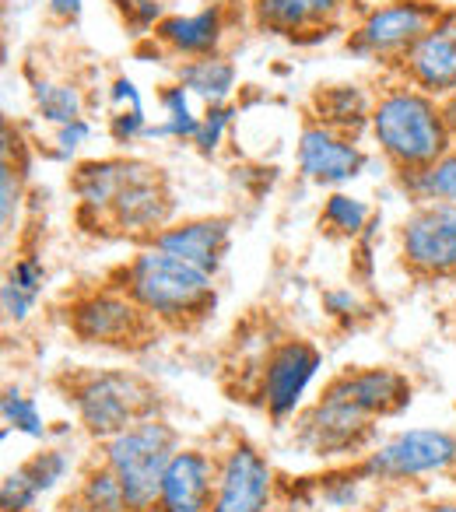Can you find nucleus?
<instances>
[{
  "label": "nucleus",
  "mask_w": 456,
  "mask_h": 512,
  "mask_svg": "<svg viewBox=\"0 0 456 512\" xmlns=\"http://www.w3.org/2000/svg\"><path fill=\"white\" fill-rule=\"evenodd\" d=\"M218 474H214L211 512H271L278 498V474L271 460L253 442L232 439L225 449L214 453Z\"/></svg>",
  "instance_id": "9"
},
{
  "label": "nucleus",
  "mask_w": 456,
  "mask_h": 512,
  "mask_svg": "<svg viewBox=\"0 0 456 512\" xmlns=\"http://www.w3.org/2000/svg\"><path fill=\"white\" fill-rule=\"evenodd\" d=\"M169 221H172V190L165 183V172L158 165L144 162V158H130L127 179H123L102 228L148 242Z\"/></svg>",
  "instance_id": "12"
},
{
  "label": "nucleus",
  "mask_w": 456,
  "mask_h": 512,
  "mask_svg": "<svg viewBox=\"0 0 456 512\" xmlns=\"http://www.w3.org/2000/svg\"><path fill=\"white\" fill-rule=\"evenodd\" d=\"M95 127L88 116H81V120L74 123H64V127L53 130V144H57V158H71L78 148H85L88 141H92Z\"/></svg>",
  "instance_id": "37"
},
{
  "label": "nucleus",
  "mask_w": 456,
  "mask_h": 512,
  "mask_svg": "<svg viewBox=\"0 0 456 512\" xmlns=\"http://www.w3.org/2000/svg\"><path fill=\"white\" fill-rule=\"evenodd\" d=\"M369 134L397 176L425 169L453 151L439 99L407 81H393L376 95Z\"/></svg>",
  "instance_id": "2"
},
{
  "label": "nucleus",
  "mask_w": 456,
  "mask_h": 512,
  "mask_svg": "<svg viewBox=\"0 0 456 512\" xmlns=\"http://www.w3.org/2000/svg\"><path fill=\"white\" fill-rule=\"evenodd\" d=\"M400 81L446 99L456 92V11H446L397 64Z\"/></svg>",
  "instance_id": "15"
},
{
  "label": "nucleus",
  "mask_w": 456,
  "mask_h": 512,
  "mask_svg": "<svg viewBox=\"0 0 456 512\" xmlns=\"http://www.w3.org/2000/svg\"><path fill=\"white\" fill-rule=\"evenodd\" d=\"M214 474H218L214 453L200 446H179L165 467L158 512H211Z\"/></svg>",
  "instance_id": "18"
},
{
  "label": "nucleus",
  "mask_w": 456,
  "mask_h": 512,
  "mask_svg": "<svg viewBox=\"0 0 456 512\" xmlns=\"http://www.w3.org/2000/svg\"><path fill=\"white\" fill-rule=\"evenodd\" d=\"M113 285L123 288L162 330H197L218 302L214 274L155 246L137 249L113 274Z\"/></svg>",
  "instance_id": "1"
},
{
  "label": "nucleus",
  "mask_w": 456,
  "mask_h": 512,
  "mask_svg": "<svg viewBox=\"0 0 456 512\" xmlns=\"http://www.w3.org/2000/svg\"><path fill=\"white\" fill-rule=\"evenodd\" d=\"M0 418H4V435L18 432L39 442L50 435V425H46L36 397H29L22 386H8V390H4V397H0Z\"/></svg>",
  "instance_id": "27"
},
{
  "label": "nucleus",
  "mask_w": 456,
  "mask_h": 512,
  "mask_svg": "<svg viewBox=\"0 0 456 512\" xmlns=\"http://www.w3.org/2000/svg\"><path fill=\"white\" fill-rule=\"evenodd\" d=\"M130 169L127 158H92V162H81L71 172V190L78 200V221L88 225V232H99L106 225V214L113 207L116 193H120L123 179Z\"/></svg>",
  "instance_id": "19"
},
{
  "label": "nucleus",
  "mask_w": 456,
  "mask_h": 512,
  "mask_svg": "<svg viewBox=\"0 0 456 512\" xmlns=\"http://www.w3.org/2000/svg\"><path fill=\"white\" fill-rule=\"evenodd\" d=\"M179 432L165 418H148L130 425L99 446V456L120 477L130 512H158V491L169 460L176 456Z\"/></svg>",
  "instance_id": "4"
},
{
  "label": "nucleus",
  "mask_w": 456,
  "mask_h": 512,
  "mask_svg": "<svg viewBox=\"0 0 456 512\" xmlns=\"http://www.w3.org/2000/svg\"><path fill=\"white\" fill-rule=\"evenodd\" d=\"M151 39L179 60L214 57L221 50V39H225V8L211 4V8H200L193 15H165V22L158 25Z\"/></svg>",
  "instance_id": "20"
},
{
  "label": "nucleus",
  "mask_w": 456,
  "mask_h": 512,
  "mask_svg": "<svg viewBox=\"0 0 456 512\" xmlns=\"http://www.w3.org/2000/svg\"><path fill=\"white\" fill-rule=\"evenodd\" d=\"M323 309H327V316L337 323H355L365 316V302L358 299L355 288H330V292L323 295Z\"/></svg>",
  "instance_id": "36"
},
{
  "label": "nucleus",
  "mask_w": 456,
  "mask_h": 512,
  "mask_svg": "<svg viewBox=\"0 0 456 512\" xmlns=\"http://www.w3.org/2000/svg\"><path fill=\"white\" fill-rule=\"evenodd\" d=\"M323 393L344 400V404L358 407L369 418L383 421L400 414L414 400V386L404 372L390 369V365H365V369H344L334 379H327Z\"/></svg>",
  "instance_id": "14"
},
{
  "label": "nucleus",
  "mask_w": 456,
  "mask_h": 512,
  "mask_svg": "<svg viewBox=\"0 0 456 512\" xmlns=\"http://www.w3.org/2000/svg\"><path fill=\"white\" fill-rule=\"evenodd\" d=\"M439 106H442V120H446V130H449V141H453V148H456V92L439 99Z\"/></svg>",
  "instance_id": "41"
},
{
  "label": "nucleus",
  "mask_w": 456,
  "mask_h": 512,
  "mask_svg": "<svg viewBox=\"0 0 456 512\" xmlns=\"http://www.w3.org/2000/svg\"><path fill=\"white\" fill-rule=\"evenodd\" d=\"M78 428L92 442H106L127 432L130 425L148 418H162V393L155 383L130 369H81L71 372L64 383Z\"/></svg>",
  "instance_id": "3"
},
{
  "label": "nucleus",
  "mask_w": 456,
  "mask_h": 512,
  "mask_svg": "<svg viewBox=\"0 0 456 512\" xmlns=\"http://www.w3.org/2000/svg\"><path fill=\"white\" fill-rule=\"evenodd\" d=\"M64 323L85 348L130 351V355L148 348L158 337V330H162L113 281L71 295V302L64 306Z\"/></svg>",
  "instance_id": "5"
},
{
  "label": "nucleus",
  "mask_w": 456,
  "mask_h": 512,
  "mask_svg": "<svg viewBox=\"0 0 456 512\" xmlns=\"http://www.w3.org/2000/svg\"><path fill=\"white\" fill-rule=\"evenodd\" d=\"M43 495L36 491V484L29 481L22 467L8 470L0 481V512H36Z\"/></svg>",
  "instance_id": "31"
},
{
  "label": "nucleus",
  "mask_w": 456,
  "mask_h": 512,
  "mask_svg": "<svg viewBox=\"0 0 456 512\" xmlns=\"http://www.w3.org/2000/svg\"><path fill=\"white\" fill-rule=\"evenodd\" d=\"M362 481L411 484L425 477L456 474V432L449 428H404V432L379 439L362 460L351 463Z\"/></svg>",
  "instance_id": "6"
},
{
  "label": "nucleus",
  "mask_w": 456,
  "mask_h": 512,
  "mask_svg": "<svg viewBox=\"0 0 456 512\" xmlns=\"http://www.w3.org/2000/svg\"><path fill=\"white\" fill-rule=\"evenodd\" d=\"M74 498H81L92 512H130L120 477L113 474V467H109L102 456L81 470V481H78V488H74Z\"/></svg>",
  "instance_id": "25"
},
{
  "label": "nucleus",
  "mask_w": 456,
  "mask_h": 512,
  "mask_svg": "<svg viewBox=\"0 0 456 512\" xmlns=\"http://www.w3.org/2000/svg\"><path fill=\"white\" fill-rule=\"evenodd\" d=\"M144 246H155V249H162V253L179 256L186 264L200 267V271L218 278L221 264H225V256H228V246H232V218L204 214V218L169 221V225L151 235Z\"/></svg>",
  "instance_id": "16"
},
{
  "label": "nucleus",
  "mask_w": 456,
  "mask_h": 512,
  "mask_svg": "<svg viewBox=\"0 0 456 512\" xmlns=\"http://www.w3.org/2000/svg\"><path fill=\"white\" fill-rule=\"evenodd\" d=\"M116 8H120L123 22H127L137 36H144V32L155 36V29L165 22L162 4H158V0H116Z\"/></svg>",
  "instance_id": "32"
},
{
  "label": "nucleus",
  "mask_w": 456,
  "mask_h": 512,
  "mask_svg": "<svg viewBox=\"0 0 456 512\" xmlns=\"http://www.w3.org/2000/svg\"><path fill=\"white\" fill-rule=\"evenodd\" d=\"M320 369V348L306 337H285L274 348H267L257 376V397L267 418L278 421V425L292 421L306 404V393L316 383Z\"/></svg>",
  "instance_id": "8"
},
{
  "label": "nucleus",
  "mask_w": 456,
  "mask_h": 512,
  "mask_svg": "<svg viewBox=\"0 0 456 512\" xmlns=\"http://www.w3.org/2000/svg\"><path fill=\"white\" fill-rule=\"evenodd\" d=\"M57 512H92V509H88V505L81 502V498H74V491H71V495H67L64 502L57 505Z\"/></svg>",
  "instance_id": "42"
},
{
  "label": "nucleus",
  "mask_w": 456,
  "mask_h": 512,
  "mask_svg": "<svg viewBox=\"0 0 456 512\" xmlns=\"http://www.w3.org/2000/svg\"><path fill=\"white\" fill-rule=\"evenodd\" d=\"M295 162H299L302 179L337 190V186L362 176L365 151L358 137H348L341 130H330L323 123L309 120L299 134V144H295Z\"/></svg>",
  "instance_id": "13"
},
{
  "label": "nucleus",
  "mask_w": 456,
  "mask_h": 512,
  "mask_svg": "<svg viewBox=\"0 0 456 512\" xmlns=\"http://www.w3.org/2000/svg\"><path fill=\"white\" fill-rule=\"evenodd\" d=\"M36 306H39L36 295L22 292V288L11 285V281L0 285V309H4V323H8V327H22V323L36 313Z\"/></svg>",
  "instance_id": "35"
},
{
  "label": "nucleus",
  "mask_w": 456,
  "mask_h": 512,
  "mask_svg": "<svg viewBox=\"0 0 456 512\" xmlns=\"http://www.w3.org/2000/svg\"><path fill=\"white\" fill-rule=\"evenodd\" d=\"M46 8H50V15L57 22H74L81 15V8H85V0H46Z\"/></svg>",
  "instance_id": "40"
},
{
  "label": "nucleus",
  "mask_w": 456,
  "mask_h": 512,
  "mask_svg": "<svg viewBox=\"0 0 456 512\" xmlns=\"http://www.w3.org/2000/svg\"><path fill=\"white\" fill-rule=\"evenodd\" d=\"M453 484H456V474H453Z\"/></svg>",
  "instance_id": "45"
},
{
  "label": "nucleus",
  "mask_w": 456,
  "mask_h": 512,
  "mask_svg": "<svg viewBox=\"0 0 456 512\" xmlns=\"http://www.w3.org/2000/svg\"><path fill=\"white\" fill-rule=\"evenodd\" d=\"M372 106L376 95H369L362 85L351 81H337V85H320L309 99V120L323 123L330 130H341L348 137H358L362 130H369Z\"/></svg>",
  "instance_id": "21"
},
{
  "label": "nucleus",
  "mask_w": 456,
  "mask_h": 512,
  "mask_svg": "<svg viewBox=\"0 0 456 512\" xmlns=\"http://www.w3.org/2000/svg\"><path fill=\"white\" fill-rule=\"evenodd\" d=\"M22 207H25V172L18 162L4 158V165H0V225H4V235L18 232Z\"/></svg>",
  "instance_id": "29"
},
{
  "label": "nucleus",
  "mask_w": 456,
  "mask_h": 512,
  "mask_svg": "<svg viewBox=\"0 0 456 512\" xmlns=\"http://www.w3.org/2000/svg\"><path fill=\"white\" fill-rule=\"evenodd\" d=\"M18 467L29 474V481L36 484V491L46 498L67 481V474H71L74 463H71V453H67L64 446H43L39 453H32L25 463H18Z\"/></svg>",
  "instance_id": "28"
},
{
  "label": "nucleus",
  "mask_w": 456,
  "mask_h": 512,
  "mask_svg": "<svg viewBox=\"0 0 456 512\" xmlns=\"http://www.w3.org/2000/svg\"><path fill=\"white\" fill-rule=\"evenodd\" d=\"M106 127L116 144H137V141H144L151 123H148V113H144V109H120V113H109Z\"/></svg>",
  "instance_id": "33"
},
{
  "label": "nucleus",
  "mask_w": 456,
  "mask_h": 512,
  "mask_svg": "<svg viewBox=\"0 0 456 512\" xmlns=\"http://www.w3.org/2000/svg\"><path fill=\"white\" fill-rule=\"evenodd\" d=\"M376 418L362 414L344 400L320 393L295 414V442L320 460H362L376 446Z\"/></svg>",
  "instance_id": "7"
},
{
  "label": "nucleus",
  "mask_w": 456,
  "mask_h": 512,
  "mask_svg": "<svg viewBox=\"0 0 456 512\" xmlns=\"http://www.w3.org/2000/svg\"><path fill=\"white\" fill-rule=\"evenodd\" d=\"M109 113H120V109H144V99H141V88L134 85L130 78H113L109 85Z\"/></svg>",
  "instance_id": "38"
},
{
  "label": "nucleus",
  "mask_w": 456,
  "mask_h": 512,
  "mask_svg": "<svg viewBox=\"0 0 456 512\" xmlns=\"http://www.w3.org/2000/svg\"><path fill=\"white\" fill-rule=\"evenodd\" d=\"M446 11L428 0H390L372 8L362 22L355 25L348 39V50L369 60H393L400 64L404 53L432 29Z\"/></svg>",
  "instance_id": "11"
},
{
  "label": "nucleus",
  "mask_w": 456,
  "mask_h": 512,
  "mask_svg": "<svg viewBox=\"0 0 456 512\" xmlns=\"http://www.w3.org/2000/svg\"><path fill=\"white\" fill-rule=\"evenodd\" d=\"M190 99H193V95L186 92V88L179 85V81H172V85H162V92H158V102H162V113L165 116H186V113H193Z\"/></svg>",
  "instance_id": "39"
},
{
  "label": "nucleus",
  "mask_w": 456,
  "mask_h": 512,
  "mask_svg": "<svg viewBox=\"0 0 456 512\" xmlns=\"http://www.w3.org/2000/svg\"><path fill=\"white\" fill-rule=\"evenodd\" d=\"M404 512H425V509H404Z\"/></svg>",
  "instance_id": "44"
},
{
  "label": "nucleus",
  "mask_w": 456,
  "mask_h": 512,
  "mask_svg": "<svg viewBox=\"0 0 456 512\" xmlns=\"http://www.w3.org/2000/svg\"><path fill=\"white\" fill-rule=\"evenodd\" d=\"M425 512H456V498H435L425 505Z\"/></svg>",
  "instance_id": "43"
},
{
  "label": "nucleus",
  "mask_w": 456,
  "mask_h": 512,
  "mask_svg": "<svg viewBox=\"0 0 456 512\" xmlns=\"http://www.w3.org/2000/svg\"><path fill=\"white\" fill-rule=\"evenodd\" d=\"M176 81L193 99L204 102V106H225V102L232 99V92H236L239 71L232 60L214 53V57L183 60V64L176 67Z\"/></svg>",
  "instance_id": "22"
},
{
  "label": "nucleus",
  "mask_w": 456,
  "mask_h": 512,
  "mask_svg": "<svg viewBox=\"0 0 456 512\" xmlns=\"http://www.w3.org/2000/svg\"><path fill=\"white\" fill-rule=\"evenodd\" d=\"M400 264L421 281H456V204H414L400 225Z\"/></svg>",
  "instance_id": "10"
},
{
  "label": "nucleus",
  "mask_w": 456,
  "mask_h": 512,
  "mask_svg": "<svg viewBox=\"0 0 456 512\" xmlns=\"http://www.w3.org/2000/svg\"><path fill=\"white\" fill-rule=\"evenodd\" d=\"M372 221H376L372 207L365 204L362 197H355V193L334 190L327 200H323L320 225H327V232L337 235V239H362L365 228H369Z\"/></svg>",
  "instance_id": "26"
},
{
  "label": "nucleus",
  "mask_w": 456,
  "mask_h": 512,
  "mask_svg": "<svg viewBox=\"0 0 456 512\" xmlns=\"http://www.w3.org/2000/svg\"><path fill=\"white\" fill-rule=\"evenodd\" d=\"M4 281H11V285H18L22 292L36 295V299H43V288H46V267L39 256H18L15 264L8 267V274H4Z\"/></svg>",
  "instance_id": "34"
},
{
  "label": "nucleus",
  "mask_w": 456,
  "mask_h": 512,
  "mask_svg": "<svg viewBox=\"0 0 456 512\" xmlns=\"http://www.w3.org/2000/svg\"><path fill=\"white\" fill-rule=\"evenodd\" d=\"M348 0H253V22L271 36H288L299 43L327 39L341 22Z\"/></svg>",
  "instance_id": "17"
},
{
  "label": "nucleus",
  "mask_w": 456,
  "mask_h": 512,
  "mask_svg": "<svg viewBox=\"0 0 456 512\" xmlns=\"http://www.w3.org/2000/svg\"><path fill=\"white\" fill-rule=\"evenodd\" d=\"M32 106L36 113L50 123L53 130L74 123L85 116V92L71 81H53V78H39L32 85Z\"/></svg>",
  "instance_id": "24"
},
{
  "label": "nucleus",
  "mask_w": 456,
  "mask_h": 512,
  "mask_svg": "<svg viewBox=\"0 0 456 512\" xmlns=\"http://www.w3.org/2000/svg\"><path fill=\"white\" fill-rule=\"evenodd\" d=\"M400 186L414 204H456V148L425 169L404 172Z\"/></svg>",
  "instance_id": "23"
},
{
  "label": "nucleus",
  "mask_w": 456,
  "mask_h": 512,
  "mask_svg": "<svg viewBox=\"0 0 456 512\" xmlns=\"http://www.w3.org/2000/svg\"><path fill=\"white\" fill-rule=\"evenodd\" d=\"M232 120H236V109L228 106V102L225 106H207L204 113H200V130H197V137H193L200 155H218L228 130H232Z\"/></svg>",
  "instance_id": "30"
}]
</instances>
